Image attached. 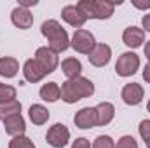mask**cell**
I'll use <instances>...</instances> for the list:
<instances>
[{
    "label": "cell",
    "instance_id": "cell-1",
    "mask_svg": "<svg viewBox=\"0 0 150 148\" xmlns=\"http://www.w3.org/2000/svg\"><path fill=\"white\" fill-rule=\"evenodd\" d=\"M93 94H94V84L82 75L63 82L61 85V99L68 105H74L84 98H91Z\"/></svg>",
    "mask_w": 150,
    "mask_h": 148
},
{
    "label": "cell",
    "instance_id": "cell-2",
    "mask_svg": "<svg viewBox=\"0 0 150 148\" xmlns=\"http://www.w3.org/2000/svg\"><path fill=\"white\" fill-rule=\"evenodd\" d=\"M40 32H42V35L47 38V42H49L47 47H49L51 51H54L56 54L65 52V51L70 47V37H68L67 30H65L56 19H47V21H44L42 26H40Z\"/></svg>",
    "mask_w": 150,
    "mask_h": 148
},
{
    "label": "cell",
    "instance_id": "cell-3",
    "mask_svg": "<svg viewBox=\"0 0 150 148\" xmlns=\"http://www.w3.org/2000/svg\"><path fill=\"white\" fill-rule=\"evenodd\" d=\"M115 4L122 2H110V0H80L77 7L86 16V19H110L115 11Z\"/></svg>",
    "mask_w": 150,
    "mask_h": 148
},
{
    "label": "cell",
    "instance_id": "cell-4",
    "mask_svg": "<svg viewBox=\"0 0 150 148\" xmlns=\"http://www.w3.org/2000/svg\"><path fill=\"white\" fill-rule=\"evenodd\" d=\"M140 68V56L134 52H122L115 63V73L119 77H131Z\"/></svg>",
    "mask_w": 150,
    "mask_h": 148
},
{
    "label": "cell",
    "instance_id": "cell-5",
    "mask_svg": "<svg viewBox=\"0 0 150 148\" xmlns=\"http://www.w3.org/2000/svg\"><path fill=\"white\" fill-rule=\"evenodd\" d=\"M96 45V40H94V35L89 32V30H75L74 37L70 40V47H74V51L80 52V54H91V51L94 49Z\"/></svg>",
    "mask_w": 150,
    "mask_h": 148
},
{
    "label": "cell",
    "instance_id": "cell-6",
    "mask_svg": "<svg viewBox=\"0 0 150 148\" xmlns=\"http://www.w3.org/2000/svg\"><path fill=\"white\" fill-rule=\"evenodd\" d=\"M45 140L52 148H65L70 141V131L63 124H54V125L49 127V131L45 134Z\"/></svg>",
    "mask_w": 150,
    "mask_h": 148
},
{
    "label": "cell",
    "instance_id": "cell-7",
    "mask_svg": "<svg viewBox=\"0 0 150 148\" xmlns=\"http://www.w3.org/2000/svg\"><path fill=\"white\" fill-rule=\"evenodd\" d=\"M35 61L44 68L45 75L52 73V72L58 68V65H59L58 54H56L54 51H51L47 45H45V47H38L37 51H35Z\"/></svg>",
    "mask_w": 150,
    "mask_h": 148
},
{
    "label": "cell",
    "instance_id": "cell-8",
    "mask_svg": "<svg viewBox=\"0 0 150 148\" xmlns=\"http://www.w3.org/2000/svg\"><path fill=\"white\" fill-rule=\"evenodd\" d=\"M87 58H89V63H91L93 66L103 68V66L108 65V61H110V58H112V49H110V45H107V44H96L94 49L91 51V54H89Z\"/></svg>",
    "mask_w": 150,
    "mask_h": 148
},
{
    "label": "cell",
    "instance_id": "cell-9",
    "mask_svg": "<svg viewBox=\"0 0 150 148\" xmlns=\"http://www.w3.org/2000/svg\"><path fill=\"white\" fill-rule=\"evenodd\" d=\"M143 87L136 82H131V84H126L122 87V92H120V98L126 105L129 106H136L143 101Z\"/></svg>",
    "mask_w": 150,
    "mask_h": 148
},
{
    "label": "cell",
    "instance_id": "cell-10",
    "mask_svg": "<svg viewBox=\"0 0 150 148\" xmlns=\"http://www.w3.org/2000/svg\"><path fill=\"white\" fill-rule=\"evenodd\" d=\"M74 122L79 129H91L98 125V118H96V108L91 106H84L75 113Z\"/></svg>",
    "mask_w": 150,
    "mask_h": 148
},
{
    "label": "cell",
    "instance_id": "cell-11",
    "mask_svg": "<svg viewBox=\"0 0 150 148\" xmlns=\"http://www.w3.org/2000/svg\"><path fill=\"white\" fill-rule=\"evenodd\" d=\"M61 18H63L70 26H74L77 30H80V28L84 26V23L87 21L86 16L80 12V9H79L77 5H65V7L61 9Z\"/></svg>",
    "mask_w": 150,
    "mask_h": 148
},
{
    "label": "cell",
    "instance_id": "cell-12",
    "mask_svg": "<svg viewBox=\"0 0 150 148\" xmlns=\"http://www.w3.org/2000/svg\"><path fill=\"white\" fill-rule=\"evenodd\" d=\"M11 21H12V25L16 26V28H19V30H28V28H32V25H33V14L28 11V9H23V7H16L12 12H11Z\"/></svg>",
    "mask_w": 150,
    "mask_h": 148
},
{
    "label": "cell",
    "instance_id": "cell-13",
    "mask_svg": "<svg viewBox=\"0 0 150 148\" xmlns=\"http://www.w3.org/2000/svg\"><path fill=\"white\" fill-rule=\"evenodd\" d=\"M122 42L131 47V49H136V47H142L143 42H145V32L143 28H138V26H129L124 30L122 33Z\"/></svg>",
    "mask_w": 150,
    "mask_h": 148
},
{
    "label": "cell",
    "instance_id": "cell-14",
    "mask_svg": "<svg viewBox=\"0 0 150 148\" xmlns=\"http://www.w3.org/2000/svg\"><path fill=\"white\" fill-rule=\"evenodd\" d=\"M4 129H5V132L9 134V136H21V134H25V131H26V122H25V118H23V115L21 113H18V115H12V117H9V118H5L4 120Z\"/></svg>",
    "mask_w": 150,
    "mask_h": 148
},
{
    "label": "cell",
    "instance_id": "cell-15",
    "mask_svg": "<svg viewBox=\"0 0 150 148\" xmlns=\"http://www.w3.org/2000/svg\"><path fill=\"white\" fill-rule=\"evenodd\" d=\"M23 75H25L26 82L37 84V82H40L45 77V72H44V68L38 65L35 59H26L25 65H23Z\"/></svg>",
    "mask_w": 150,
    "mask_h": 148
},
{
    "label": "cell",
    "instance_id": "cell-16",
    "mask_svg": "<svg viewBox=\"0 0 150 148\" xmlns=\"http://www.w3.org/2000/svg\"><path fill=\"white\" fill-rule=\"evenodd\" d=\"M94 108H96L98 125H108V124L113 120V117H115V108H113L112 103L103 101V103H100V105L94 106Z\"/></svg>",
    "mask_w": 150,
    "mask_h": 148
},
{
    "label": "cell",
    "instance_id": "cell-17",
    "mask_svg": "<svg viewBox=\"0 0 150 148\" xmlns=\"http://www.w3.org/2000/svg\"><path fill=\"white\" fill-rule=\"evenodd\" d=\"M18 72H19V63L16 58H11V56L0 58V77L12 78L18 75Z\"/></svg>",
    "mask_w": 150,
    "mask_h": 148
},
{
    "label": "cell",
    "instance_id": "cell-18",
    "mask_svg": "<svg viewBox=\"0 0 150 148\" xmlns=\"http://www.w3.org/2000/svg\"><path fill=\"white\" fill-rule=\"evenodd\" d=\"M38 94H40V98H42L44 101L54 103V101L61 99V87H59L56 82H47V84H44V85L40 87Z\"/></svg>",
    "mask_w": 150,
    "mask_h": 148
},
{
    "label": "cell",
    "instance_id": "cell-19",
    "mask_svg": "<svg viewBox=\"0 0 150 148\" xmlns=\"http://www.w3.org/2000/svg\"><path fill=\"white\" fill-rule=\"evenodd\" d=\"M61 70L65 77L70 80V78H75V77H80L82 73V63L77 59V58H67L61 61Z\"/></svg>",
    "mask_w": 150,
    "mask_h": 148
},
{
    "label": "cell",
    "instance_id": "cell-20",
    "mask_svg": "<svg viewBox=\"0 0 150 148\" xmlns=\"http://www.w3.org/2000/svg\"><path fill=\"white\" fill-rule=\"evenodd\" d=\"M28 117H30V120H32L35 125H44V124L49 120L51 113H49V110H47L44 105H32L30 110H28Z\"/></svg>",
    "mask_w": 150,
    "mask_h": 148
},
{
    "label": "cell",
    "instance_id": "cell-21",
    "mask_svg": "<svg viewBox=\"0 0 150 148\" xmlns=\"http://www.w3.org/2000/svg\"><path fill=\"white\" fill-rule=\"evenodd\" d=\"M18 113H21V103L18 99L0 105V120H5V118H9L12 115H18Z\"/></svg>",
    "mask_w": 150,
    "mask_h": 148
},
{
    "label": "cell",
    "instance_id": "cell-22",
    "mask_svg": "<svg viewBox=\"0 0 150 148\" xmlns=\"http://www.w3.org/2000/svg\"><path fill=\"white\" fill-rule=\"evenodd\" d=\"M14 99H16V87L0 82V105L14 101Z\"/></svg>",
    "mask_w": 150,
    "mask_h": 148
},
{
    "label": "cell",
    "instance_id": "cell-23",
    "mask_svg": "<svg viewBox=\"0 0 150 148\" xmlns=\"http://www.w3.org/2000/svg\"><path fill=\"white\" fill-rule=\"evenodd\" d=\"M9 148H35V145L28 136L21 134V136H14L9 141Z\"/></svg>",
    "mask_w": 150,
    "mask_h": 148
},
{
    "label": "cell",
    "instance_id": "cell-24",
    "mask_svg": "<svg viewBox=\"0 0 150 148\" xmlns=\"http://www.w3.org/2000/svg\"><path fill=\"white\" fill-rule=\"evenodd\" d=\"M93 148H115V143H113L112 136H108V134H101V136H98V138L94 140Z\"/></svg>",
    "mask_w": 150,
    "mask_h": 148
},
{
    "label": "cell",
    "instance_id": "cell-25",
    "mask_svg": "<svg viewBox=\"0 0 150 148\" xmlns=\"http://www.w3.org/2000/svg\"><path fill=\"white\" fill-rule=\"evenodd\" d=\"M117 148H138V143H136V140L133 136L126 134L117 141Z\"/></svg>",
    "mask_w": 150,
    "mask_h": 148
},
{
    "label": "cell",
    "instance_id": "cell-26",
    "mask_svg": "<svg viewBox=\"0 0 150 148\" xmlns=\"http://www.w3.org/2000/svg\"><path fill=\"white\" fill-rule=\"evenodd\" d=\"M138 131H140L142 140H143L145 143H150V120H142Z\"/></svg>",
    "mask_w": 150,
    "mask_h": 148
},
{
    "label": "cell",
    "instance_id": "cell-27",
    "mask_svg": "<svg viewBox=\"0 0 150 148\" xmlns=\"http://www.w3.org/2000/svg\"><path fill=\"white\" fill-rule=\"evenodd\" d=\"M72 148H91V145H89V141L86 138H77L74 141V145H72Z\"/></svg>",
    "mask_w": 150,
    "mask_h": 148
},
{
    "label": "cell",
    "instance_id": "cell-28",
    "mask_svg": "<svg viewBox=\"0 0 150 148\" xmlns=\"http://www.w3.org/2000/svg\"><path fill=\"white\" fill-rule=\"evenodd\" d=\"M142 26L145 28L143 32H149L150 33V14H145V16L142 18Z\"/></svg>",
    "mask_w": 150,
    "mask_h": 148
},
{
    "label": "cell",
    "instance_id": "cell-29",
    "mask_svg": "<svg viewBox=\"0 0 150 148\" xmlns=\"http://www.w3.org/2000/svg\"><path fill=\"white\" fill-rule=\"evenodd\" d=\"M133 5L138 7V9H142V11H145V9H150V0L149 2H138V0H133Z\"/></svg>",
    "mask_w": 150,
    "mask_h": 148
},
{
    "label": "cell",
    "instance_id": "cell-30",
    "mask_svg": "<svg viewBox=\"0 0 150 148\" xmlns=\"http://www.w3.org/2000/svg\"><path fill=\"white\" fill-rule=\"evenodd\" d=\"M37 0H19V7H23V9H28L32 5H37Z\"/></svg>",
    "mask_w": 150,
    "mask_h": 148
},
{
    "label": "cell",
    "instance_id": "cell-31",
    "mask_svg": "<svg viewBox=\"0 0 150 148\" xmlns=\"http://www.w3.org/2000/svg\"><path fill=\"white\" fill-rule=\"evenodd\" d=\"M143 80L150 84V63L149 65H145V70H143Z\"/></svg>",
    "mask_w": 150,
    "mask_h": 148
},
{
    "label": "cell",
    "instance_id": "cell-32",
    "mask_svg": "<svg viewBox=\"0 0 150 148\" xmlns=\"http://www.w3.org/2000/svg\"><path fill=\"white\" fill-rule=\"evenodd\" d=\"M145 56H147V59H149V63H150V40L145 44Z\"/></svg>",
    "mask_w": 150,
    "mask_h": 148
},
{
    "label": "cell",
    "instance_id": "cell-33",
    "mask_svg": "<svg viewBox=\"0 0 150 148\" xmlns=\"http://www.w3.org/2000/svg\"><path fill=\"white\" fill-rule=\"evenodd\" d=\"M147 110H149V113H150V101H149V105H147Z\"/></svg>",
    "mask_w": 150,
    "mask_h": 148
},
{
    "label": "cell",
    "instance_id": "cell-34",
    "mask_svg": "<svg viewBox=\"0 0 150 148\" xmlns=\"http://www.w3.org/2000/svg\"><path fill=\"white\" fill-rule=\"evenodd\" d=\"M147 148H150V143H147Z\"/></svg>",
    "mask_w": 150,
    "mask_h": 148
}]
</instances>
